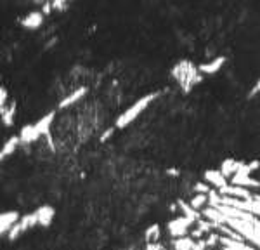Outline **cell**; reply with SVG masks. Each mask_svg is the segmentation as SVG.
<instances>
[{
    "instance_id": "cell-1",
    "label": "cell",
    "mask_w": 260,
    "mask_h": 250,
    "mask_svg": "<svg viewBox=\"0 0 260 250\" xmlns=\"http://www.w3.org/2000/svg\"><path fill=\"white\" fill-rule=\"evenodd\" d=\"M172 75L179 82V85L182 87V91L189 92L196 84L202 82L203 73L200 72V66H194L189 61H179L172 68Z\"/></svg>"
},
{
    "instance_id": "cell-2",
    "label": "cell",
    "mask_w": 260,
    "mask_h": 250,
    "mask_svg": "<svg viewBox=\"0 0 260 250\" xmlns=\"http://www.w3.org/2000/svg\"><path fill=\"white\" fill-rule=\"evenodd\" d=\"M155 99H156V94L153 92V94H148V96L141 97L139 101H136L132 106H128V109L123 113V115L118 116V120H116V123H115L116 129H123V127H127L128 123H132L134 120H136L137 116H139L141 113H143L144 109L148 108Z\"/></svg>"
},
{
    "instance_id": "cell-3",
    "label": "cell",
    "mask_w": 260,
    "mask_h": 250,
    "mask_svg": "<svg viewBox=\"0 0 260 250\" xmlns=\"http://www.w3.org/2000/svg\"><path fill=\"white\" fill-rule=\"evenodd\" d=\"M43 11H31L21 19V26L26 30H38L43 25Z\"/></svg>"
},
{
    "instance_id": "cell-4",
    "label": "cell",
    "mask_w": 260,
    "mask_h": 250,
    "mask_svg": "<svg viewBox=\"0 0 260 250\" xmlns=\"http://www.w3.org/2000/svg\"><path fill=\"white\" fill-rule=\"evenodd\" d=\"M224 62H226V57L219 56V57H215V59L200 65V72H202L203 75H214V73H217L219 70H222Z\"/></svg>"
},
{
    "instance_id": "cell-5",
    "label": "cell",
    "mask_w": 260,
    "mask_h": 250,
    "mask_svg": "<svg viewBox=\"0 0 260 250\" xmlns=\"http://www.w3.org/2000/svg\"><path fill=\"white\" fill-rule=\"evenodd\" d=\"M85 92H87V89H85V87L77 89V91L70 94V96L66 97V99H62L61 103H59V108H61V109H64V108L72 106V104H75V103H78V101H80L82 97H84V94H85Z\"/></svg>"
},
{
    "instance_id": "cell-6",
    "label": "cell",
    "mask_w": 260,
    "mask_h": 250,
    "mask_svg": "<svg viewBox=\"0 0 260 250\" xmlns=\"http://www.w3.org/2000/svg\"><path fill=\"white\" fill-rule=\"evenodd\" d=\"M72 2L73 0H50V7H52V11H59V13H62V11L68 9Z\"/></svg>"
},
{
    "instance_id": "cell-7",
    "label": "cell",
    "mask_w": 260,
    "mask_h": 250,
    "mask_svg": "<svg viewBox=\"0 0 260 250\" xmlns=\"http://www.w3.org/2000/svg\"><path fill=\"white\" fill-rule=\"evenodd\" d=\"M37 2H45L47 4V2H50V0H37Z\"/></svg>"
}]
</instances>
